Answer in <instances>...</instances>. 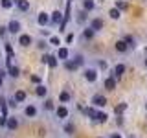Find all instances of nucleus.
<instances>
[{
	"instance_id": "f257e3e1",
	"label": "nucleus",
	"mask_w": 147,
	"mask_h": 138,
	"mask_svg": "<svg viewBox=\"0 0 147 138\" xmlns=\"http://www.w3.org/2000/svg\"><path fill=\"white\" fill-rule=\"evenodd\" d=\"M92 105H96V107H105V105H107V98L101 96V94L92 96Z\"/></svg>"
},
{
	"instance_id": "f03ea898",
	"label": "nucleus",
	"mask_w": 147,
	"mask_h": 138,
	"mask_svg": "<svg viewBox=\"0 0 147 138\" xmlns=\"http://www.w3.org/2000/svg\"><path fill=\"white\" fill-rule=\"evenodd\" d=\"M85 79L94 83L96 79H98V70H94V68H86V70H85Z\"/></svg>"
},
{
	"instance_id": "7ed1b4c3",
	"label": "nucleus",
	"mask_w": 147,
	"mask_h": 138,
	"mask_svg": "<svg viewBox=\"0 0 147 138\" xmlns=\"http://www.w3.org/2000/svg\"><path fill=\"white\" fill-rule=\"evenodd\" d=\"M55 116H57L59 120H64V118H68V109L64 107V105H61V107H57V109H55Z\"/></svg>"
},
{
	"instance_id": "20e7f679",
	"label": "nucleus",
	"mask_w": 147,
	"mask_h": 138,
	"mask_svg": "<svg viewBox=\"0 0 147 138\" xmlns=\"http://www.w3.org/2000/svg\"><path fill=\"white\" fill-rule=\"evenodd\" d=\"M7 31H9V33H18V31H20V22H18V20H11L7 24Z\"/></svg>"
},
{
	"instance_id": "39448f33",
	"label": "nucleus",
	"mask_w": 147,
	"mask_h": 138,
	"mask_svg": "<svg viewBox=\"0 0 147 138\" xmlns=\"http://www.w3.org/2000/svg\"><path fill=\"white\" fill-rule=\"evenodd\" d=\"M86 13H88V11H85V9H81V11L76 13V22H77V24H85V22H86V18H88Z\"/></svg>"
},
{
	"instance_id": "423d86ee",
	"label": "nucleus",
	"mask_w": 147,
	"mask_h": 138,
	"mask_svg": "<svg viewBox=\"0 0 147 138\" xmlns=\"http://www.w3.org/2000/svg\"><path fill=\"white\" fill-rule=\"evenodd\" d=\"M50 20H52V18L48 17V13H39V17H37V22H39L40 26H48Z\"/></svg>"
},
{
	"instance_id": "0eeeda50",
	"label": "nucleus",
	"mask_w": 147,
	"mask_h": 138,
	"mask_svg": "<svg viewBox=\"0 0 147 138\" xmlns=\"http://www.w3.org/2000/svg\"><path fill=\"white\" fill-rule=\"evenodd\" d=\"M42 63L50 64V66H52V68H55V66H57V59H55L53 55H50V53H46L44 57H42Z\"/></svg>"
},
{
	"instance_id": "6e6552de",
	"label": "nucleus",
	"mask_w": 147,
	"mask_h": 138,
	"mask_svg": "<svg viewBox=\"0 0 147 138\" xmlns=\"http://www.w3.org/2000/svg\"><path fill=\"white\" fill-rule=\"evenodd\" d=\"M116 52H119V53H125V52H129V44H127L123 39L116 43Z\"/></svg>"
},
{
	"instance_id": "1a4fd4ad",
	"label": "nucleus",
	"mask_w": 147,
	"mask_h": 138,
	"mask_svg": "<svg viewBox=\"0 0 147 138\" xmlns=\"http://www.w3.org/2000/svg\"><path fill=\"white\" fill-rule=\"evenodd\" d=\"M9 131H15V129L18 127V118H15V116H9L7 118V125H6Z\"/></svg>"
},
{
	"instance_id": "9d476101",
	"label": "nucleus",
	"mask_w": 147,
	"mask_h": 138,
	"mask_svg": "<svg viewBox=\"0 0 147 138\" xmlns=\"http://www.w3.org/2000/svg\"><path fill=\"white\" fill-rule=\"evenodd\" d=\"M114 87H116V77L109 76L107 79H105V89H107V90H114Z\"/></svg>"
},
{
	"instance_id": "9b49d317",
	"label": "nucleus",
	"mask_w": 147,
	"mask_h": 138,
	"mask_svg": "<svg viewBox=\"0 0 147 138\" xmlns=\"http://www.w3.org/2000/svg\"><path fill=\"white\" fill-rule=\"evenodd\" d=\"M24 114L28 118H35L37 116V107H35V105H28V107L24 109Z\"/></svg>"
},
{
	"instance_id": "f8f14e48",
	"label": "nucleus",
	"mask_w": 147,
	"mask_h": 138,
	"mask_svg": "<svg viewBox=\"0 0 147 138\" xmlns=\"http://www.w3.org/2000/svg\"><path fill=\"white\" fill-rule=\"evenodd\" d=\"M123 74H125V64H116V66H114V77L119 79Z\"/></svg>"
},
{
	"instance_id": "ddd939ff",
	"label": "nucleus",
	"mask_w": 147,
	"mask_h": 138,
	"mask_svg": "<svg viewBox=\"0 0 147 138\" xmlns=\"http://www.w3.org/2000/svg\"><path fill=\"white\" fill-rule=\"evenodd\" d=\"M90 28H92L94 31L101 30V28H103V20H101V18H92V22H90Z\"/></svg>"
},
{
	"instance_id": "4468645a",
	"label": "nucleus",
	"mask_w": 147,
	"mask_h": 138,
	"mask_svg": "<svg viewBox=\"0 0 147 138\" xmlns=\"http://www.w3.org/2000/svg\"><path fill=\"white\" fill-rule=\"evenodd\" d=\"M13 99H15L17 103H22V101L26 99V92H24V90H17L15 96H13Z\"/></svg>"
},
{
	"instance_id": "2eb2a0df",
	"label": "nucleus",
	"mask_w": 147,
	"mask_h": 138,
	"mask_svg": "<svg viewBox=\"0 0 147 138\" xmlns=\"http://www.w3.org/2000/svg\"><path fill=\"white\" fill-rule=\"evenodd\" d=\"M18 44L20 46H30L31 44V37L30 35H20L18 37Z\"/></svg>"
},
{
	"instance_id": "dca6fc26",
	"label": "nucleus",
	"mask_w": 147,
	"mask_h": 138,
	"mask_svg": "<svg viewBox=\"0 0 147 138\" xmlns=\"http://www.w3.org/2000/svg\"><path fill=\"white\" fill-rule=\"evenodd\" d=\"M17 7L20 9V11H28V9H30V2H28V0H17Z\"/></svg>"
},
{
	"instance_id": "f3484780",
	"label": "nucleus",
	"mask_w": 147,
	"mask_h": 138,
	"mask_svg": "<svg viewBox=\"0 0 147 138\" xmlns=\"http://www.w3.org/2000/svg\"><path fill=\"white\" fill-rule=\"evenodd\" d=\"M35 92H37V96H39V98H44V96L48 94V89H46V87H42V85H37Z\"/></svg>"
},
{
	"instance_id": "a211bd4d",
	"label": "nucleus",
	"mask_w": 147,
	"mask_h": 138,
	"mask_svg": "<svg viewBox=\"0 0 147 138\" xmlns=\"http://www.w3.org/2000/svg\"><path fill=\"white\" fill-rule=\"evenodd\" d=\"M59 99H61V103H68V101H70V92H68V90H61Z\"/></svg>"
},
{
	"instance_id": "6ab92c4d",
	"label": "nucleus",
	"mask_w": 147,
	"mask_h": 138,
	"mask_svg": "<svg viewBox=\"0 0 147 138\" xmlns=\"http://www.w3.org/2000/svg\"><path fill=\"white\" fill-rule=\"evenodd\" d=\"M52 20L55 22V24H61L63 22V13L61 11H53L52 13Z\"/></svg>"
},
{
	"instance_id": "aec40b11",
	"label": "nucleus",
	"mask_w": 147,
	"mask_h": 138,
	"mask_svg": "<svg viewBox=\"0 0 147 138\" xmlns=\"http://www.w3.org/2000/svg\"><path fill=\"white\" fill-rule=\"evenodd\" d=\"M94 0H83V9H85V11H92V9H94Z\"/></svg>"
},
{
	"instance_id": "412c9836",
	"label": "nucleus",
	"mask_w": 147,
	"mask_h": 138,
	"mask_svg": "<svg viewBox=\"0 0 147 138\" xmlns=\"http://www.w3.org/2000/svg\"><path fill=\"white\" fill-rule=\"evenodd\" d=\"M94 33H96V31L92 30V28H86V30L83 31V37H85L86 41H90V39H94Z\"/></svg>"
},
{
	"instance_id": "4be33fe9",
	"label": "nucleus",
	"mask_w": 147,
	"mask_h": 138,
	"mask_svg": "<svg viewBox=\"0 0 147 138\" xmlns=\"http://www.w3.org/2000/svg\"><path fill=\"white\" fill-rule=\"evenodd\" d=\"M57 57H59V59H63V61H66V59H68V50H66V48H59Z\"/></svg>"
},
{
	"instance_id": "5701e85b",
	"label": "nucleus",
	"mask_w": 147,
	"mask_h": 138,
	"mask_svg": "<svg viewBox=\"0 0 147 138\" xmlns=\"http://www.w3.org/2000/svg\"><path fill=\"white\" fill-rule=\"evenodd\" d=\"M72 61H74V63H76V64H77V66H83V64H85V57H83V55H81V53H77V55H76V57H74V59H72Z\"/></svg>"
},
{
	"instance_id": "b1692460",
	"label": "nucleus",
	"mask_w": 147,
	"mask_h": 138,
	"mask_svg": "<svg viewBox=\"0 0 147 138\" xmlns=\"http://www.w3.org/2000/svg\"><path fill=\"white\" fill-rule=\"evenodd\" d=\"M9 76H11V77H18V76H20V68H18V66H9Z\"/></svg>"
},
{
	"instance_id": "393cba45",
	"label": "nucleus",
	"mask_w": 147,
	"mask_h": 138,
	"mask_svg": "<svg viewBox=\"0 0 147 138\" xmlns=\"http://www.w3.org/2000/svg\"><path fill=\"white\" fill-rule=\"evenodd\" d=\"M109 15H110V18H119V17H121V11H119L118 7H114V9L109 11Z\"/></svg>"
},
{
	"instance_id": "a878e982",
	"label": "nucleus",
	"mask_w": 147,
	"mask_h": 138,
	"mask_svg": "<svg viewBox=\"0 0 147 138\" xmlns=\"http://www.w3.org/2000/svg\"><path fill=\"white\" fill-rule=\"evenodd\" d=\"M64 66H66L68 70H72V72H74V70H77V68H79V66H77V64L74 63V61H66V63H64Z\"/></svg>"
},
{
	"instance_id": "bb28decb",
	"label": "nucleus",
	"mask_w": 147,
	"mask_h": 138,
	"mask_svg": "<svg viewBox=\"0 0 147 138\" xmlns=\"http://www.w3.org/2000/svg\"><path fill=\"white\" fill-rule=\"evenodd\" d=\"M44 109H46V110H55L53 101H52V99H46V101H44Z\"/></svg>"
},
{
	"instance_id": "cd10ccee",
	"label": "nucleus",
	"mask_w": 147,
	"mask_h": 138,
	"mask_svg": "<svg viewBox=\"0 0 147 138\" xmlns=\"http://www.w3.org/2000/svg\"><path fill=\"white\" fill-rule=\"evenodd\" d=\"M0 6H2L4 9H9L13 6V2H11V0H0Z\"/></svg>"
},
{
	"instance_id": "c85d7f7f",
	"label": "nucleus",
	"mask_w": 147,
	"mask_h": 138,
	"mask_svg": "<svg viewBox=\"0 0 147 138\" xmlns=\"http://www.w3.org/2000/svg\"><path fill=\"white\" fill-rule=\"evenodd\" d=\"M123 41L129 44V48H131V46H134V39H132L131 35H125V37H123Z\"/></svg>"
},
{
	"instance_id": "c756f323",
	"label": "nucleus",
	"mask_w": 147,
	"mask_h": 138,
	"mask_svg": "<svg viewBox=\"0 0 147 138\" xmlns=\"http://www.w3.org/2000/svg\"><path fill=\"white\" fill-rule=\"evenodd\" d=\"M86 114H88L90 118H98V110H96V109H88V110H86Z\"/></svg>"
},
{
	"instance_id": "7c9ffc66",
	"label": "nucleus",
	"mask_w": 147,
	"mask_h": 138,
	"mask_svg": "<svg viewBox=\"0 0 147 138\" xmlns=\"http://www.w3.org/2000/svg\"><path fill=\"white\" fill-rule=\"evenodd\" d=\"M96 120H98V122H107V114H105V112H98V118H96Z\"/></svg>"
},
{
	"instance_id": "2f4dec72",
	"label": "nucleus",
	"mask_w": 147,
	"mask_h": 138,
	"mask_svg": "<svg viewBox=\"0 0 147 138\" xmlns=\"http://www.w3.org/2000/svg\"><path fill=\"white\" fill-rule=\"evenodd\" d=\"M50 43H52L53 46H59V44H61V41H59V37H50Z\"/></svg>"
},
{
	"instance_id": "473e14b6",
	"label": "nucleus",
	"mask_w": 147,
	"mask_h": 138,
	"mask_svg": "<svg viewBox=\"0 0 147 138\" xmlns=\"http://www.w3.org/2000/svg\"><path fill=\"white\" fill-rule=\"evenodd\" d=\"M64 131H66L68 135H72V133H74V125H72V123H66V125H64Z\"/></svg>"
},
{
	"instance_id": "72a5a7b5",
	"label": "nucleus",
	"mask_w": 147,
	"mask_h": 138,
	"mask_svg": "<svg viewBox=\"0 0 147 138\" xmlns=\"http://www.w3.org/2000/svg\"><path fill=\"white\" fill-rule=\"evenodd\" d=\"M116 7H118V9H125V7H127V4H125V2H121V0H118V2H116Z\"/></svg>"
},
{
	"instance_id": "f704fd0d",
	"label": "nucleus",
	"mask_w": 147,
	"mask_h": 138,
	"mask_svg": "<svg viewBox=\"0 0 147 138\" xmlns=\"http://www.w3.org/2000/svg\"><path fill=\"white\" fill-rule=\"evenodd\" d=\"M31 83H35V85H39V83H40V77H39V76H31Z\"/></svg>"
},
{
	"instance_id": "c9c22d12",
	"label": "nucleus",
	"mask_w": 147,
	"mask_h": 138,
	"mask_svg": "<svg viewBox=\"0 0 147 138\" xmlns=\"http://www.w3.org/2000/svg\"><path fill=\"white\" fill-rule=\"evenodd\" d=\"M123 110H125V103H121V105H118V107H116V112H118V114L123 112Z\"/></svg>"
},
{
	"instance_id": "e433bc0d",
	"label": "nucleus",
	"mask_w": 147,
	"mask_h": 138,
	"mask_svg": "<svg viewBox=\"0 0 147 138\" xmlns=\"http://www.w3.org/2000/svg\"><path fill=\"white\" fill-rule=\"evenodd\" d=\"M72 41H74V35H72V33H68V35H66V43H68V44H70V43H72Z\"/></svg>"
},
{
	"instance_id": "4c0bfd02",
	"label": "nucleus",
	"mask_w": 147,
	"mask_h": 138,
	"mask_svg": "<svg viewBox=\"0 0 147 138\" xmlns=\"http://www.w3.org/2000/svg\"><path fill=\"white\" fill-rule=\"evenodd\" d=\"M6 31H7V28H4V26L0 28V37H4V35H6Z\"/></svg>"
},
{
	"instance_id": "58836bf2",
	"label": "nucleus",
	"mask_w": 147,
	"mask_h": 138,
	"mask_svg": "<svg viewBox=\"0 0 147 138\" xmlns=\"http://www.w3.org/2000/svg\"><path fill=\"white\" fill-rule=\"evenodd\" d=\"M39 48H40V50L46 48V43H44V41H40V43H39Z\"/></svg>"
},
{
	"instance_id": "ea45409f",
	"label": "nucleus",
	"mask_w": 147,
	"mask_h": 138,
	"mask_svg": "<svg viewBox=\"0 0 147 138\" xmlns=\"http://www.w3.org/2000/svg\"><path fill=\"white\" fill-rule=\"evenodd\" d=\"M4 85V76H0V87Z\"/></svg>"
},
{
	"instance_id": "a19ab883",
	"label": "nucleus",
	"mask_w": 147,
	"mask_h": 138,
	"mask_svg": "<svg viewBox=\"0 0 147 138\" xmlns=\"http://www.w3.org/2000/svg\"><path fill=\"white\" fill-rule=\"evenodd\" d=\"M110 138H121V136H119V135H112V136H110Z\"/></svg>"
},
{
	"instance_id": "79ce46f5",
	"label": "nucleus",
	"mask_w": 147,
	"mask_h": 138,
	"mask_svg": "<svg viewBox=\"0 0 147 138\" xmlns=\"http://www.w3.org/2000/svg\"><path fill=\"white\" fill-rule=\"evenodd\" d=\"M145 66H147V59H145Z\"/></svg>"
},
{
	"instance_id": "37998d69",
	"label": "nucleus",
	"mask_w": 147,
	"mask_h": 138,
	"mask_svg": "<svg viewBox=\"0 0 147 138\" xmlns=\"http://www.w3.org/2000/svg\"><path fill=\"white\" fill-rule=\"evenodd\" d=\"M145 107H147V105H145Z\"/></svg>"
}]
</instances>
